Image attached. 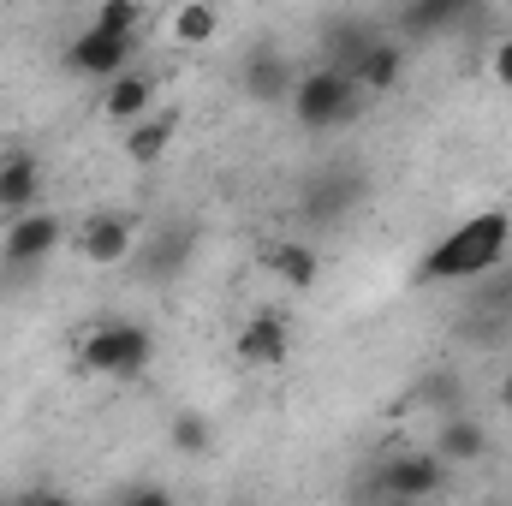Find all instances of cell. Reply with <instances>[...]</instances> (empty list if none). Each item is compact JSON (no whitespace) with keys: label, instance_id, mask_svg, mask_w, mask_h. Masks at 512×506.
<instances>
[{"label":"cell","instance_id":"1","mask_svg":"<svg viewBox=\"0 0 512 506\" xmlns=\"http://www.w3.org/2000/svg\"><path fill=\"white\" fill-rule=\"evenodd\" d=\"M507 256H512V215L507 209H477L471 221H459L447 239H435L423 251L411 286H423V292L429 286H465V280L495 274Z\"/></svg>","mask_w":512,"mask_h":506},{"label":"cell","instance_id":"2","mask_svg":"<svg viewBox=\"0 0 512 506\" xmlns=\"http://www.w3.org/2000/svg\"><path fill=\"white\" fill-rule=\"evenodd\" d=\"M155 364V334L143 322H90L78 334V370L84 376H102V381H137L143 370Z\"/></svg>","mask_w":512,"mask_h":506},{"label":"cell","instance_id":"3","mask_svg":"<svg viewBox=\"0 0 512 506\" xmlns=\"http://www.w3.org/2000/svg\"><path fill=\"white\" fill-rule=\"evenodd\" d=\"M286 108H292V120L304 131H340L364 114V96H358L352 78H340L334 66H310V72L298 78V90H292Z\"/></svg>","mask_w":512,"mask_h":506},{"label":"cell","instance_id":"4","mask_svg":"<svg viewBox=\"0 0 512 506\" xmlns=\"http://www.w3.org/2000/svg\"><path fill=\"white\" fill-rule=\"evenodd\" d=\"M358 203H364V173H358L352 161H328V167H316V173L304 179V191H298V221L322 233V227H340Z\"/></svg>","mask_w":512,"mask_h":506},{"label":"cell","instance_id":"5","mask_svg":"<svg viewBox=\"0 0 512 506\" xmlns=\"http://www.w3.org/2000/svg\"><path fill=\"white\" fill-rule=\"evenodd\" d=\"M441 489H447V465H441L429 447L387 453L382 471H376V495H382V501H435Z\"/></svg>","mask_w":512,"mask_h":506},{"label":"cell","instance_id":"6","mask_svg":"<svg viewBox=\"0 0 512 506\" xmlns=\"http://www.w3.org/2000/svg\"><path fill=\"white\" fill-rule=\"evenodd\" d=\"M298 78H304L298 60H292L280 42H251L245 60H239V84H245V96H251L256 108H280V102H292Z\"/></svg>","mask_w":512,"mask_h":506},{"label":"cell","instance_id":"7","mask_svg":"<svg viewBox=\"0 0 512 506\" xmlns=\"http://www.w3.org/2000/svg\"><path fill=\"white\" fill-rule=\"evenodd\" d=\"M72 245H78L84 262H96V268H120V262H131L137 245H143V239H137V215H126V209H96L90 221H78Z\"/></svg>","mask_w":512,"mask_h":506},{"label":"cell","instance_id":"8","mask_svg":"<svg viewBox=\"0 0 512 506\" xmlns=\"http://www.w3.org/2000/svg\"><path fill=\"white\" fill-rule=\"evenodd\" d=\"M471 24H483V6L477 0H417V6H399L393 12V42L405 48V42H435V36H447V30H471Z\"/></svg>","mask_w":512,"mask_h":506},{"label":"cell","instance_id":"9","mask_svg":"<svg viewBox=\"0 0 512 506\" xmlns=\"http://www.w3.org/2000/svg\"><path fill=\"white\" fill-rule=\"evenodd\" d=\"M60 245H66V221H60L54 209H36V215L6 221V233H0V262H6V268H36V262H48Z\"/></svg>","mask_w":512,"mask_h":506},{"label":"cell","instance_id":"10","mask_svg":"<svg viewBox=\"0 0 512 506\" xmlns=\"http://www.w3.org/2000/svg\"><path fill=\"white\" fill-rule=\"evenodd\" d=\"M131 60H137V36L84 30V36L66 42V66H72L78 78H102V84H114L120 72H131Z\"/></svg>","mask_w":512,"mask_h":506},{"label":"cell","instance_id":"11","mask_svg":"<svg viewBox=\"0 0 512 506\" xmlns=\"http://www.w3.org/2000/svg\"><path fill=\"white\" fill-rule=\"evenodd\" d=\"M233 352H239L245 370H280L286 352H292V328H286V316H274V310L245 316V328L233 334Z\"/></svg>","mask_w":512,"mask_h":506},{"label":"cell","instance_id":"12","mask_svg":"<svg viewBox=\"0 0 512 506\" xmlns=\"http://www.w3.org/2000/svg\"><path fill=\"white\" fill-rule=\"evenodd\" d=\"M429 453L447 465V471H459V465H477V459H489V429L471 417V411H453V417H435V435H429Z\"/></svg>","mask_w":512,"mask_h":506},{"label":"cell","instance_id":"13","mask_svg":"<svg viewBox=\"0 0 512 506\" xmlns=\"http://www.w3.org/2000/svg\"><path fill=\"white\" fill-rule=\"evenodd\" d=\"M256 268L274 274V280L292 286V292H310V286L322 280V256H316L310 239H268V245L256 251Z\"/></svg>","mask_w":512,"mask_h":506},{"label":"cell","instance_id":"14","mask_svg":"<svg viewBox=\"0 0 512 506\" xmlns=\"http://www.w3.org/2000/svg\"><path fill=\"white\" fill-rule=\"evenodd\" d=\"M42 209V161L30 149H12L0 161V215L18 221V215H36Z\"/></svg>","mask_w":512,"mask_h":506},{"label":"cell","instance_id":"15","mask_svg":"<svg viewBox=\"0 0 512 506\" xmlns=\"http://www.w3.org/2000/svg\"><path fill=\"white\" fill-rule=\"evenodd\" d=\"M382 36H387V30L376 24V18H352V12H346V18H334V24L322 30V66H334V72L346 78V72H352L376 42H382Z\"/></svg>","mask_w":512,"mask_h":506},{"label":"cell","instance_id":"16","mask_svg":"<svg viewBox=\"0 0 512 506\" xmlns=\"http://www.w3.org/2000/svg\"><path fill=\"white\" fill-rule=\"evenodd\" d=\"M155 96H161V84L131 66V72H120V78L102 90V120H108V126H137V120L155 114Z\"/></svg>","mask_w":512,"mask_h":506},{"label":"cell","instance_id":"17","mask_svg":"<svg viewBox=\"0 0 512 506\" xmlns=\"http://www.w3.org/2000/svg\"><path fill=\"white\" fill-rule=\"evenodd\" d=\"M173 137H179V114L173 108H161V114H149V120H137L126 126V161L131 167H161V155L173 149Z\"/></svg>","mask_w":512,"mask_h":506},{"label":"cell","instance_id":"18","mask_svg":"<svg viewBox=\"0 0 512 506\" xmlns=\"http://www.w3.org/2000/svg\"><path fill=\"white\" fill-rule=\"evenodd\" d=\"M346 78H352V90H358V96H387V90L405 78V48H399L393 36H382V42H376L352 72H346Z\"/></svg>","mask_w":512,"mask_h":506},{"label":"cell","instance_id":"19","mask_svg":"<svg viewBox=\"0 0 512 506\" xmlns=\"http://www.w3.org/2000/svg\"><path fill=\"white\" fill-rule=\"evenodd\" d=\"M167 36H173L179 48H209V42L221 36V12H215L209 0H185V6L167 12Z\"/></svg>","mask_w":512,"mask_h":506},{"label":"cell","instance_id":"20","mask_svg":"<svg viewBox=\"0 0 512 506\" xmlns=\"http://www.w3.org/2000/svg\"><path fill=\"white\" fill-rule=\"evenodd\" d=\"M185 256H191V227H173V233H155L149 245H137L131 262H143L149 280H173L185 268Z\"/></svg>","mask_w":512,"mask_h":506},{"label":"cell","instance_id":"21","mask_svg":"<svg viewBox=\"0 0 512 506\" xmlns=\"http://www.w3.org/2000/svg\"><path fill=\"white\" fill-rule=\"evenodd\" d=\"M167 441H173V453L203 459V453L215 447V429H209V417H203V411H179V417L167 423Z\"/></svg>","mask_w":512,"mask_h":506},{"label":"cell","instance_id":"22","mask_svg":"<svg viewBox=\"0 0 512 506\" xmlns=\"http://www.w3.org/2000/svg\"><path fill=\"white\" fill-rule=\"evenodd\" d=\"M90 30H108V36H143V6L137 0H102Z\"/></svg>","mask_w":512,"mask_h":506},{"label":"cell","instance_id":"23","mask_svg":"<svg viewBox=\"0 0 512 506\" xmlns=\"http://www.w3.org/2000/svg\"><path fill=\"white\" fill-rule=\"evenodd\" d=\"M417 399H429L435 417H453V411H459V376H429L417 387Z\"/></svg>","mask_w":512,"mask_h":506},{"label":"cell","instance_id":"24","mask_svg":"<svg viewBox=\"0 0 512 506\" xmlns=\"http://www.w3.org/2000/svg\"><path fill=\"white\" fill-rule=\"evenodd\" d=\"M489 78H495L501 90H512V30L489 42Z\"/></svg>","mask_w":512,"mask_h":506},{"label":"cell","instance_id":"25","mask_svg":"<svg viewBox=\"0 0 512 506\" xmlns=\"http://www.w3.org/2000/svg\"><path fill=\"white\" fill-rule=\"evenodd\" d=\"M114 506H179V501H173V489H161V483H131Z\"/></svg>","mask_w":512,"mask_h":506},{"label":"cell","instance_id":"26","mask_svg":"<svg viewBox=\"0 0 512 506\" xmlns=\"http://www.w3.org/2000/svg\"><path fill=\"white\" fill-rule=\"evenodd\" d=\"M18 506H78V501H72V495H60V489H30Z\"/></svg>","mask_w":512,"mask_h":506},{"label":"cell","instance_id":"27","mask_svg":"<svg viewBox=\"0 0 512 506\" xmlns=\"http://www.w3.org/2000/svg\"><path fill=\"white\" fill-rule=\"evenodd\" d=\"M495 399H501V411H512V370L501 376V387H495Z\"/></svg>","mask_w":512,"mask_h":506},{"label":"cell","instance_id":"28","mask_svg":"<svg viewBox=\"0 0 512 506\" xmlns=\"http://www.w3.org/2000/svg\"><path fill=\"white\" fill-rule=\"evenodd\" d=\"M382 506H429V501H382Z\"/></svg>","mask_w":512,"mask_h":506},{"label":"cell","instance_id":"29","mask_svg":"<svg viewBox=\"0 0 512 506\" xmlns=\"http://www.w3.org/2000/svg\"><path fill=\"white\" fill-rule=\"evenodd\" d=\"M483 506H512V501H483Z\"/></svg>","mask_w":512,"mask_h":506},{"label":"cell","instance_id":"30","mask_svg":"<svg viewBox=\"0 0 512 506\" xmlns=\"http://www.w3.org/2000/svg\"><path fill=\"white\" fill-rule=\"evenodd\" d=\"M0 506H18V501H0Z\"/></svg>","mask_w":512,"mask_h":506}]
</instances>
